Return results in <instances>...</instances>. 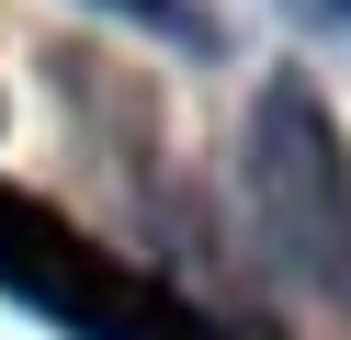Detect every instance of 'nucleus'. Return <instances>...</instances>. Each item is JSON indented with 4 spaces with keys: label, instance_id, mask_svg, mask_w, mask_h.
<instances>
[{
    "label": "nucleus",
    "instance_id": "obj_1",
    "mask_svg": "<svg viewBox=\"0 0 351 340\" xmlns=\"http://www.w3.org/2000/svg\"><path fill=\"white\" fill-rule=\"evenodd\" d=\"M238 181H250V227L306 295L351 306V148L317 113L306 80H272L250 113V148H238Z\"/></svg>",
    "mask_w": 351,
    "mask_h": 340
}]
</instances>
